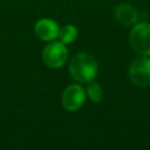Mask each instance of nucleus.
<instances>
[{
    "label": "nucleus",
    "instance_id": "nucleus-1",
    "mask_svg": "<svg viewBox=\"0 0 150 150\" xmlns=\"http://www.w3.org/2000/svg\"><path fill=\"white\" fill-rule=\"evenodd\" d=\"M70 75L80 83L90 82L94 80L97 73V62L93 55L88 53L76 54L69 66Z\"/></svg>",
    "mask_w": 150,
    "mask_h": 150
},
{
    "label": "nucleus",
    "instance_id": "nucleus-2",
    "mask_svg": "<svg viewBox=\"0 0 150 150\" xmlns=\"http://www.w3.org/2000/svg\"><path fill=\"white\" fill-rule=\"evenodd\" d=\"M129 41L135 52H137L141 55L149 56L150 55V23L149 22L136 23L129 34Z\"/></svg>",
    "mask_w": 150,
    "mask_h": 150
},
{
    "label": "nucleus",
    "instance_id": "nucleus-3",
    "mask_svg": "<svg viewBox=\"0 0 150 150\" xmlns=\"http://www.w3.org/2000/svg\"><path fill=\"white\" fill-rule=\"evenodd\" d=\"M129 77L137 87H150V57L135 59L129 66Z\"/></svg>",
    "mask_w": 150,
    "mask_h": 150
},
{
    "label": "nucleus",
    "instance_id": "nucleus-4",
    "mask_svg": "<svg viewBox=\"0 0 150 150\" xmlns=\"http://www.w3.org/2000/svg\"><path fill=\"white\" fill-rule=\"evenodd\" d=\"M68 56V50L66 45L61 41H52L42 50V60L46 66L50 68H61Z\"/></svg>",
    "mask_w": 150,
    "mask_h": 150
},
{
    "label": "nucleus",
    "instance_id": "nucleus-5",
    "mask_svg": "<svg viewBox=\"0 0 150 150\" xmlns=\"http://www.w3.org/2000/svg\"><path fill=\"white\" fill-rule=\"evenodd\" d=\"M86 101V91L80 84L68 86L62 94V105L68 111L79 110Z\"/></svg>",
    "mask_w": 150,
    "mask_h": 150
},
{
    "label": "nucleus",
    "instance_id": "nucleus-6",
    "mask_svg": "<svg viewBox=\"0 0 150 150\" xmlns=\"http://www.w3.org/2000/svg\"><path fill=\"white\" fill-rule=\"evenodd\" d=\"M35 34L43 41H53L59 36V25L52 19H40L35 23Z\"/></svg>",
    "mask_w": 150,
    "mask_h": 150
},
{
    "label": "nucleus",
    "instance_id": "nucleus-7",
    "mask_svg": "<svg viewBox=\"0 0 150 150\" xmlns=\"http://www.w3.org/2000/svg\"><path fill=\"white\" fill-rule=\"evenodd\" d=\"M114 15H115L116 21H118L121 25H124V26L134 25V23H136V21L138 19V13H137L136 8L129 4L118 5L115 8Z\"/></svg>",
    "mask_w": 150,
    "mask_h": 150
},
{
    "label": "nucleus",
    "instance_id": "nucleus-8",
    "mask_svg": "<svg viewBox=\"0 0 150 150\" xmlns=\"http://www.w3.org/2000/svg\"><path fill=\"white\" fill-rule=\"evenodd\" d=\"M60 41L64 45H68V43H71L73 41L76 40L77 38V29L75 26L73 25H66L63 26L62 28H60L59 30V36Z\"/></svg>",
    "mask_w": 150,
    "mask_h": 150
},
{
    "label": "nucleus",
    "instance_id": "nucleus-9",
    "mask_svg": "<svg viewBox=\"0 0 150 150\" xmlns=\"http://www.w3.org/2000/svg\"><path fill=\"white\" fill-rule=\"evenodd\" d=\"M86 93L89 96V98L94 102H100L103 98V90L97 82H93V81L88 82Z\"/></svg>",
    "mask_w": 150,
    "mask_h": 150
}]
</instances>
